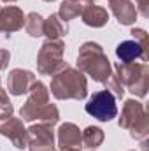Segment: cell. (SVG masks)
Listing matches in <instances>:
<instances>
[{
  "label": "cell",
  "mask_w": 149,
  "mask_h": 151,
  "mask_svg": "<svg viewBox=\"0 0 149 151\" xmlns=\"http://www.w3.org/2000/svg\"><path fill=\"white\" fill-rule=\"evenodd\" d=\"M86 113L95 116L100 121H109L116 116V104H114V97L111 91L104 90L95 93L90 102L86 104Z\"/></svg>",
  "instance_id": "obj_1"
},
{
  "label": "cell",
  "mask_w": 149,
  "mask_h": 151,
  "mask_svg": "<svg viewBox=\"0 0 149 151\" xmlns=\"http://www.w3.org/2000/svg\"><path fill=\"white\" fill-rule=\"evenodd\" d=\"M142 53V49L139 47V44H135V42H123V44H119V47H117V56L119 58H123V60H132L133 56H139Z\"/></svg>",
  "instance_id": "obj_2"
}]
</instances>
